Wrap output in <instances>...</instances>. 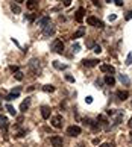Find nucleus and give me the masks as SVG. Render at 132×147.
Wrapping results in <instances>:
<instances>
[{
  "mask_svg": "<svg viewBox=\"0 0 132 147\" xmlns=\"http://www.w3.org/2000/svg\"><path fill=\"white\" fill-rule=\"evenodd\" d=\"M87 23H88L90 26H94V27H99V29H103V27H105L103 21H100L99 18H96V17H93V15L87 18Z\"/></svg>",
  "mask_w": 132,
  "mask_h": 147,
  "instance_id": "obj_1",
  "label": "nucleus"
},
{
  "mask_svg": "<svg viewBox=\"0 0 132 147\" xmlns=\"http://www.w3.org/2000/svg\"><path fill=\"white\" fill-rule=\"evenodd\" d=\"M52 126L53 128H56V129H61L62 128V123H64V118H62V115H55V117H52Z\"/></svg>",
  "mask_w": 132,
  "mask_h": 147,
  "instance_id": "obj_2",
  "label": "nucleus"
},
{
  "mask_svg": "<svg viewBox=\"0 0 132 147\" xmlns=\"http://www.w3.org/2000/svg\"><path fill=\"white\" fill-rule=\"evenodd\" d=\"M52 50H53L55 53H62V52H64V44H62V41H61V40H55L53 44H52Z\"/></svg>",
  "mask_w": 132,
  "mask_h": 147,
  "instance_id": "obj_3",
  "label": "nucleus"
},
{
  "mask_svg": "<svg viewBox=\"0 0 132 147\" xmlns=\"http://www.w3.org/2000/svg\"><path fill=\"white\" fill-rule=\"evenodd\" d=\"M81 132H82V129L79 126H74V124L67 128V135H70V136H78V135H81Z\"/></svg>",
  "mask_w": 132,
  "mask_h": 147,
  "instance_id": "obj_4",
  "label": "nucleus"
},
{
  "mask_svg": "<svg viewBox=\"0 0 132 147\" xmlns=\"http://www.w3.org/2000/svg\"><path fill=\"white\" fill-rule=\"evenodd\" d=\"M50 144H52L53 147H62L64 141H62V138H61V136L53 135V136H50Z\"/></svg>",
  "mask_w": 132,
  "mask_h": 147,
  "instance_id": "obj_5",
  "label": "nucleus"
},
{
  "mask_svg": "<svg viewBox=\"0 0 132 147\" xmlns=\"http://www.w3.org/2000/svg\"><path fill=\"white\" fill-rule=\"evenodd\" d=\"M55 32H56L55 26H53V24H47V26L44 27V31H43V35H44V36H53Z\"/></svg>",
  "mask_w": 132,
  "mask_h": 147,
  "instance_id": "obj_6",
  "label": "nucleus"
},
{
  "mask_svg": "<svg viewBox=\"0 0 132 147\" xmlns=\"http://www.w3.org/2000/svg\"><path fill=\"white\" fill-rule=\"evenodd\" d=\"M100 71L112 74V73H116V68H114L112 65H109V64H102V65H100Z\"/></svg>",
  "mask_w": 132,
  "mask_h": 147,
  "instance_id": "obj_7",
  "label": "nucleus"
},
{
  "mask_svg": "<svg viewBox=\"0 0 132 147\" xmlns=\"http://www.w3.org/2000/svg\"><path fill=\"white\" fill-rule=\"evenodd\" d=\"M29 106H31V97H26V100H23L21 105H20V111L21 112H26L29 109Z\"/></svg>",
  "mask_w": 132,
  "mask_h": 147,
  "instance_id": "obj_8",
  "label": "nucleus"
},
{
  "mask_svg": "<svg viewBox=\"0 0 132 147\" xmlns=\"http://www.w3.org/2000/svg\"><path fill=\"white\" fill-rule=\"evenodd\" d=\"M83 14H85V9H83V8H79V9L76 11L74 20H76L78 23H82V21H83Z\"/></svg>",
  "mask_w": 132,
  "mask_h": 147,
  "instance_id": "obj_9",
  "label": "nucleus"
},
{
  "mask_svg": "<svg viewBox=\"0 0 132 147\" xmlns=\"http://www.w3.org/2000/svg\"><path fill=\"white\" fill-rule=\"evenodd\" d=\"M41 117H43L44 120H47V118L50 117V108L49 106H46V105L41 106Z\"/></svg>",
  "mask_w": 132,
  "mask_h": 147,
  "instance_id": "obj_10",
  "label": "nucleus"
},
{
  "mask_svg": "<svg viewBox=\"0 0 132 147\" xmlns=\"http://www.w3.org/2000/svg\"><path fill=\"white\" fill-rule=\"evenodd\" d=\"M47 24H50V17H41L40 20H38V26H41V27H46Z\"/></svg>",
  "mask_w": 132,
  "mask_h": 147,
  "instance_id": "obj_11",
  "label": "nucleus"
},
{
  "mask_svg": "<svg viewBox=\"0 0 132 147\" xmlns=\"http://www.w3.org/2000/svg\"><path fill=\"white\" fill-rule=\"evenodd\" d=\"M82 64L85 67H96L99 64V61H97V59H83Z\"/></svg>",
  "mask_w": 132,
  "mask_h": 147,
  "instance_id": "obj_12",
  "label": "nucleus"
},
{
  "mask_svg": "<svg viewBox=\"0 0 132 147\" xmlns=\"http://www.w3.org/2000/svg\"><path fill=\"white\" fill-rule=\"evenodd\" d=\"M26 6H27V9L33 11V9L38 8V2H36V0H27V2H26Z\"/></svg>",
  "mask_w": 132,
  "mask_h": 147,
  "instance_id": "obj_13",
  "label": "nucleus"
},
{
  "mask_svg": "<svg viewBox=\"0 0 132 147\" xmlns=\"http://www.w3.org/2000/svg\"><path fill=\"white\" fill-rule=\"evenodd\" d=\"M0 128H2L3 131L8 129V118H6L5 115H0Z\"/></svg>",
  "mask_w": 132,
  "mask_h": 147,
  "instance_id": "obj_14",
  "label": "nucleus"
},
{
  "mask_svg": "<svg viewBox=\"0 0 132 147\" xmlns=\"http://www.w3.org/2000/svg\"><path fill=\"white\" fill-rule=\"evenodd\" d=\"M18 96H20V93H18V91H14V90H12V91H11V93H9L8 96H6V100H8V102H11V100L17 99Z\"/></svg>",
  "mask_w": 132,
  "mask_h": 147,
  "instance_id": "obj_15",
  "label": "nucleus"
},
{
  "mask_svg": "<svg viewBox=\"0 0 132 147\" xmlns=\"http://www.w3.org/2000/svg\"><path fill=\"white\" fill-rule=\"evenodd\" d=\"M117 97L120 99V100H126V99L129 97V93L128 91H117Z\"/></svg>",
  "mask_w": 132,
  "mask_h": 147,
  "instance_id": "obj_16",
  "label": "nucleus"
},
{
  "mask_svg": "<svg viewBox=\"0 0 132 147\" xmlns=\"http://www.w3.org/2000/svg\"><path fill=\"white\" fill-rule=\"evenodd\" d=\"M105 83H106V85H109V86H112V85L116 83L114 76H112V74H111V76H105Z\"/></svg>",
  "mask_w": 132,
  "mask_h": 147,
  "instance_id": "obj_17",
  "label": "nucleus"
},
{
  "mask_svg": "<svg viewBox=\"0 0 132 147\" xmlns=\"http://www.w3.org/2000/svg\"><path fill=\"white\" fill-rule=\"evenodd\" d=\"M118 79H120V82H121V83H125V85H129V83H131L129 77H128L126 74H120V76H118Z\"/></svg>",
  "mask_w": 132,
  "mask_h": 147,
  "instance_id": "obj_18",
  "label": "nucleus"
},
{
  "mask_svg": "<svg viewBox=\"0 0 132 147\" xmlns=\"http://www.w3.org/2000/svg\"><path fill=\"white\" fill-rule=\"evenodd\" d=\"M6 109H8V112L11 115H17V109L12 106V105H6Z\"/></svg>",
  "mask_w": 132,
  "mask_h": 147,
  "instance_id": "obj_19",
  "label": "nucleus"
},
{
  "mask_svg": "<svg viewBox=\"0 0 132 147\" xmlns=\"http://www.w3.org/2000/svg\"><path fill=\"white\" fill-rule=\"evenodd\" d=\"M43 91H46V93H53V91H55V86H53V85H44V86H43Z\"/></svg>",
  "mask_w": 132,
  "mask_h": 147,
  "instance_id": "obj_20",
  "label": "nucleus"
},
{
  "mask_svg": "<svg viewBox=\"0 0 132 147\" xmlns=\"http://www.w3.org/2000/svg\"><path fill=\"white\" fill-rule=\"evenodd\" d=\"M83 35H85V29H79V31H78V32H74V35H73V38H81V36H83Z\"/></svg>",
  "mask_w": 132,
  "mask_h": 147,
  "instance_id": "obj_21",
  "label": "nucleus"
},
{
  "mask_svg": "<svg viewBox=\"0 0 132 147\" xmlns=\"http://www.w3.org/2000/svg\"><path fill=\"white\" fill-rule=\"evenodd\" d=\"M53 67H55V68H58V70H65V68H67V65H64V64H59L58 61H55V62H53Z\"/></svg>",
  "mask_w": 132,
  "mask_h": 147,
  "instance_id": "obj_22",
  "label": "nucleus"
},
{
  "mask_svg": "<svg viewBox=\"0 0 132 147\" xmlns=\"http://www.w3.org/2000/svg\"><path fill=\"white\" fill-rule=\"evenodd\" d=\"M11 9H12V12H14V14H20V12H21L20 6H18V5H14V3L11 5Z\"/></svg>",
  "mask_w": 132,
  "mask_h": 147,
  "instance_id": "obj_23",
  "label": "nucleus"
},
{
  "mask_svg": "<svg viewBox=\"0 0 132 147\" xmlns=\"http://www.w3.org/2000/svg\"><path fill=\"white\" fill-rule=\"evenodd\" d=\"M14 77H15L17 81H23V73L18 70V71H15V73H14Z\"/></svg>",
  "mask_w": 132,
  "mask_h": 147,
  "instance_id": "obj_24",
  "label": "nucleus"
},
{
  "mask_svg": "<svg viewBox=\"0 0 132 147\" xmlns=\"http://www.w3.org/2000/svg\"><path fill=\"white\" fill-rule=\"evenodd\" d=\"M132 64V53L128 55V58H126V65H131Z\"/></svg>",
  "mask_w": 132,
  "mask_h": 147,
  "instance_id": "obj_25",
  "label": "nucleus"
},
{
  "mask_svg": "<svg viewBox=\"0 0 132 147\" xmlns=\"http://www.w3.org/2000/svg\"><path fill=\"white\" fill-rule=\"evenodd\" d=\"M79 49H81V46H79L78 43H74V44H73V52H79Z\"/></svg>",
  "mask_w": 132,
  "mask_h": 147,
  "instance_id": "obj_26",
  "label": "nucleus"
},
{
  "mask_svg": "<svg viewBox=\"0 0 132 147\" xmlns=\"http://www.w3.org/2000/svg\"><path fill=\"white\" fill-rule=\"evenodd\" d=\"M65 81H68V82H74V77H73V76H70V74H67V76H65Z\"/></svg>",
  "mask_w": 132,
  "mask_h": 147,
  "instance_id": "obj_27",
  "label": "nucleus"
},
{
  "mask_svg": "<svg viewBox=\"0 0 132 147\" xmlns=\"http://www.w3.org/2000/svg\"><path fill=\"white\" fill-rule=\"evenodd\" d=\"M9 70H11L12 73H15V71H18V67H17V65H11V67H9Z\"/></svg>",
  "mask_w": 132,
  "mask_h": 147,
  "instance_id": "obj_28",
  "label": "nucleus"
},
{
  "mask_svg": "<svg viewBox=\"0 0 132 147\" xmlns=\"http://www.w3.org/2000/svg\"><path fill=\"white\" fill-rule=\"evenodd\" d=\"M26 18H27L29 21H33V20H35V17H33L32 14H27V15H26Z\"/></svg>",
  "mask_w": 132,
  "mask_h": 147,
  "instance_id": "obj_29",
  "label": "nucleus"
},
{
  "mask_svg": "<svg viewBox=\"0 0 132 147\" xmlns=\"http://www.w3.org/2000/svg\"><path fill=\"white\" fill-rule=\"evenodd\" d=\"M94 52H96V53H100V52H102V47H100V46H94Z\"/></svg>",
  "mask_w": 132,
  "mask_h": 147,
  "instance_id": "obj_30",
  "label": "nucleus"
},
{
  "mask_svg": "<svg viewBox=\"0 0 132 147\" xmlns=\"http://www.w3.org/2000/svg\"><path fill=\"white\" fill-rule=\"evenodd\" d=\"M126 20H132V11H129L128 14H126V17H125Z\"/></svg>",
  "mask_w": 132,
  "mask_h": 147,
  "instance_id": "obj_31",
  "label": "nucleus"
},
{
  "mask_svg": "<svg viewBox=\"0 0 132 147\" xmlns=\"http://www.w3.org/2000/svg\"><path fill=\"white\" fill-rule=\"evenodd\" d=\"M117 6H123V0H114Z\"/></svg>",
  "mask_w": 132,
  "mask_h": 147,
  "instance_id": "obj_32",
  "label": "nucleus"
},
{
  "mask_svg": "<svg viewBox=\"0 0 132 147\" xmlns=\"http://www.w3.org/2000/svg\"><path fill=\"white\" fill-rule=\"evenodd\" d=\"M85 102H87V103H93V97H91V96H88V97L85 99Z\"/></svg>",
  "mask_w": 132,
  "mask_h": 147,
  "instance_id": "obj_33",
  "label": "nucleus"
},
{
  "mask_svg": "<svg viewBox=\"0 0 132 147\" xmlns=\"http://www.w3.org/2000/svg\"><path fill=\"white\" fill-rule=\"evenodd\" d=\"M100 147H112L109 143H103V144H100Z\"/></svg>",
  "mask_w": 132,
  "mask_h": 147,
  "instance_id": "obj_34",
  "label": "nucleus"
},
{
  "mask_svg": "<svg viewBox=\"0 0 132 147\" xmlns=\"http://www.w3.org/2000/svg\"><path fill=\"white\" fill-rule=\"evenodd\" d=\"M70 3H71V0H64V6H70Z\"/></svg>",
  "mask_w": 132,
  "mask_h": 147,
  "instance_id": "obj_35",
  "label": "nucleus"
},
{
  "mask_svg": "<svg viewBox=\"0 0 132 147\" xmlns=\"http://www.w3.org/2000/svg\"><path fill=\"white\" fill-rule=\"evenodd\" d=\"M117 18V15H109V21H114Z\"/></svg>",
  "mask_w": 132,
  "mask_h": 147,
  "instance_id": "obj_36",
  "label": "nucleus"
},
{
  "mask_svg": "<svg viewBox=\"0 0 132 147\" xmlns=\"http://www.w3.org/2000/svg\"><path fill=\"white\" fill-rule=\"evenodd\" d=\"M93 3H94L96 6H99V0H93Z\"/></svg>",
  "mask_w": 132,
  "mask_h": 147,
  "instance_id": "obj_37",
  "label": "nucleus"
},
{
  "mask_svg": "<svg viewBox=\"0 0 132 147\" xmlns=\"http://www.w3.org/2000/svg\"><path fill=\"white\" fill-rule=\"evenodd\" d=\"M129 128H132V117H131V120H129Z\"/></svg>",
  "mask_w": 132,
  "mask_h": 147,
  "instance_id": "obj_38",
  "label": "nucleus"
},
{
  "mask_svg": "<svg viewBox=\"0 0 132 147\" xmlns=\"http://www.w3.org/2000/svg\"><path fill=\"white\" fill-rule=\"evenodd\" d=\"M17 3H23V2H24V0H15Z\"/></svg>",
  "mask_w": 132,
  "mask_h": 147,
  "instance_id": "obj_39",
  "label": "nucleus"
},
{
  "mask_svg": "<svg viewBox=\"0 0 132 147\" xmlns=\"http://www.w3.org/2000/svg\"><path fill=\"white\" fill-rule=\"evenodd\" d=\"M106 2H108V3H111V2H114V0H106Z\"/></svg>",
  "mask_w": 132,
  "mask_h": 147,
  "instance_id": "obj_40",
  "label": "nucleus"
},
{
  "mask_svg": "<svg viewBox=\"0 0 132 147\" xmlns=\"http://www.w3.org/2000/svg\"><path fill=\"white\" fill-rule=\"evenodd\" d=\"M2 109H3V106H2V103H0V111H2Z\"/></svg>",
  "mask_w": 132,
  "mask_h": 147,
  "instance_id": "obj_41",
  "label": "nucleus"
}]
</instances>
